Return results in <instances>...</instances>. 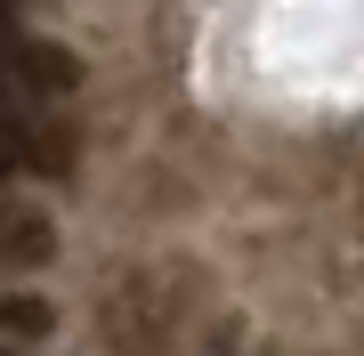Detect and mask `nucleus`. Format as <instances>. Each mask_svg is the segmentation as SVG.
Segmentation results:
<instances>
[{"label":"nucleus","instance_id":"39448f33","mask_svg":"<svg viewBox=\"0 0 364 356\" xmlns=\"http://www.w3.org/2000/svg\"><path fill=\"white\" fill-rule=\"evenodd\" d=\"M16 41V0H0V49Z\"/></svg>","mask_w":364,"mask_h":356},{"label":"nucleus","instance_id":"423d86ee","mask_svg":"<svg viewBox=\"0 0 364 356\" xmlns=\"http://www.w3.org/2000/svg\"><path fill=\"white\" fill-rule=\"evenodd\" d=\"M0 356H9V348H0Z\"/></svg>","mask_w":364,"mask_h":356},{"label":"nucleus","instance_id":"f257e3e1","mask_svg":"<svg viewBox=\"0 0 364 356\" xmlns=\"http://www.w3.org/2000/svg\"><path fill=\"white\" fill-rule=\"evenodd\" d=\"M25 171H65V138L33 130V114L0 106V178H25Z\"/></svg>","mask_w":364,"mask_h":356},{"label":"nucleus","instance_id":"7ed1b4c3","mask_svg":"<svg viewBox=\"0 0 364 356\" xmlns=\"http://www.w3.org/2000/svg\"><path fill=\"white\" fill-rule=\"evenodd\" d=\"M25 259H49V219L0 211V267H25Z\"/></svg>","mask_w":364,"mask_h":356},{"label":"nucleus","instance_id":"20e7f679","mask_svg":"<svg viewBox=\"0 0 364 356\" xmlns=\"http://www.w3.org/2000/svg\"><path fill=\"white\" fill-rule=\"evenodd\" d=\"M0 332H25V340H41V332H49V308H41V300H0Z\"/></svg>","mask_w":364,"mask_h":356},{"label":"nucleus","instance_id":"f03ea898","mask_svg":"<svg viewBox=\"0 0 364 356\" xmlns=\"http://www.w3.org/2000/svg\"><path fill=\"white\" fill-rule=\"evenodd\" d=\"M0 57H9V81H16V90H41V97H73V81H81L73 57L49 49V41H9Z\"/></svg>","mask_w":364,"mask_h":356}]
</instances>
